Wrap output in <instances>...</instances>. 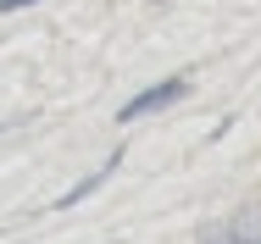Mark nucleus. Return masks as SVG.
<instances>
[{
    "mask_svg": "<svg viewBox=\"0 0 261 244\" xmlns=\"http://www.w3.org/2000/svg\"><path fill=\"white\" fill-rule=\"evenodd\" d=\"M172 100H184V78H172V84H156V89H145L139 100H128L117 117L122 122H139V117H150V111H161V105H172Z\"/></svg>",
    "mask_w": 261,
    "mask_h": 244,
    "instance_id": "1",
    "label": "nucleus"
},
{
    "mask_svg": "<svg viewBox=\"0 0 261 244\" xmlns=\"http://www.w3.org/2000/svg\"><path fill=\"white\" fill-rule=\"evenodd\" d=\"M111 172H117V155H106V161H100V172H89L84 183H72V189L61 195V205H78V200H84V195H95V189H100L106 178H111Z\"/></svg>",
    "mask_w": 261,
    "mask_h": 244,
    "instance_id": "2",
    "label": "nucleus"
},
{
    "mask_svg": "<svg viewBox=\"0 0 261 244\" xmlns=\"http://www.w3.org/2000/svg\"><path fill=\"white\" fill-rule=\"evenodd\" d=\"M200 244H245V239H233L228 228H211V233H206V239H200Z\"/></svg>",
    "mask_w": 261,
    "mask_h": 244,
    "instance_id": "3",
    "label": "nucleus"
},
{
    "mask_svg": "<svg viewBox=\"0 0 261 244\" xmlns=\"http://www.w3.org/2000/svg\"><path fill=\"white\" fill-rule=\"evenodd\" d=\"M17 6H39V0H0V17H6V11H17Z\"/></svg>",
    "mask_w": 261,
    "mask_h": 244,
    "instance_id": "4",
    "label": "nucleus"
},
{
    "mask_svg": "<svg viewBox=\"0 0 261 244\" xmlns=\"http://www.w3.org/2000/svg\"><path fill=\"white\" fill-rule=\"evenodd\" d=\"M256 244H261V239H256Z\"/></svg>",
    "mask_w": 261,
    "mask_h": 244,
    "instance_id": "5",
    "label": "nucleus"
}]
</instances>
